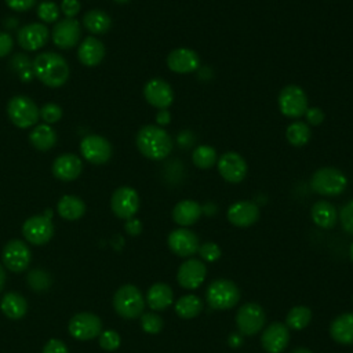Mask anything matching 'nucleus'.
Segmentation results:
<instances>
[{"label":"nucleus","instance_id":"nucleus-1","mask_svg":"<svg viewBox=\"0 0 353 353\" xmlns=\"http://www.w3.org/2000/svg\"><path fill=\"white\" fill-rule=\"evenodd\" d=\"M33 74L48 87H61L69 77V65L57 52H41L32 63Z\"/></svg>","mask_w":353,"mask_h":353},{"label":"nucleus","instance_id":"nucleus-2","mask_svg":"<svg viewBox=\"0 0 353 353\" xmlns=\"http://www.w3.org/2000/svg\"><path fill=\"white\" fill-rule=\"evenodd\" d=\"M138 150L150 160H163L172 150V139L159 125H143L137 134Z\"/></svg>","mask_w":353,"mask_h":353},{"label":"nucleus","instance_id":"nucleus-3","mask_svg":"<svg viewBox=\"0 0 353 353\" xmlns=\"http://www.w3.org/2000/svg\"><path fill=\"white\" fill-rule=\"evenodd\" d=\"M205 301L211 309L228 310L234 307L240 301V290L232 280L218 279L207 287Z\"/></svg>","mask_w":353,"mask_h":353},{"label":"nucleus","instance_id":"nucleus-4","mask_svg":"<svg viewBox=\"0 0 353 353\" xmlns=\"http://www.w3.org/2000/svg\"><path fill=\"white\" fill-rule=\"evenodd\" d=\"M113 307L123 319H137L143 313L145 299L138 287L134 284H124L113 295Z\"/></svg>","mask_w":353,"mask_h":353},{"label":"nucleus","instance_id":"nucleus-5","mask_svg":"<svg viewBox=\"0 0 353 353\" xmlns=\"http://www.w3.org/2000/svg\"><path fill=\"white\" fill-rule=\"evenodd\" d=\"M312 189L321 196H338L347 186L346 175L334 167H323L314 171L310 179Z\"/></svg>","mask_w":353,"mask_h":353},{"label":"nucleus","instance_id":"nucleus-6","mask_svg":"<svg viewBox=\"0 0 353 353\" xmlns=\"http://www.w3.org/2000/svg\"><path fill=\"white\" fill-rule=\"evenodd\" d=\"M7 113L10 120L19 128H29L37 123L40 117V112L36 103L25 97V95H15L8 101Z\"/></svg>","mask_w":353,"mask_h":353},{"label":"nucleus","instance_id":"nucleus-7","mask_svg":"<svg viewBox=\"0 0 353 353\" xmlns=\"http://www.w3.org/2000/svg\"><path fill=\"white\" fill-rule=\"evenodd\" d=\"M266 321V314L261 305L248 302L239 307L236 313V325L243 335L252 336L262 331Z\"/></svg>","mask_w":353,"mask_h":353},{"label":"nucleus","instance_id":"nucleus-8","mask_svg":"<svg viewBox=\"0 0 353 353\" xmlns=\"http://www.w3.org/2000/svg\"><path fill=\"white\" fill-rule=\"evenodd\" d=\"M279 108L285 117L298 119L307 110V97L299 85H285L279 94Z\"/></svg>","mask_w":353,"mask_h":353},{"label":"nucleus","instance_id":"nucleus-9","mask_svg":"<svg viewBox=\"0 0 353 353\" xmlns=\"http://www.w3.org/2000/svg\"><path fill=\"white\" fill-rule=\"evenodd\" d=\"M68 330L74 339L88 341L99 336V334L102 332V323L97 314L83 312L74 314L70 319Z\"/></svg>","mask_w":353,"mask_h":353},{"label":"nucleus","instance_id":"nucleus-10","mask_svg":"<svg viewBox=\"0 0 353 353\" xmlns=\"http://www.w3.org/2000/svg\"><path fill=\"white\" fill-rule=\"evenodd\" d=\"M110 207L117 218H134L139 208V196L135 189L130 186H121L113 192L110 199Z\"/></svg>","mask_w":353,"mask_h":353},{"label":"nucleus","instance_id":"nucleus-11","mask_svg":"<svg viewBox=\"0 0 353 353\" xmlns=\"http://www.w3.org/2000/svg\"><path fill=\"white\" fill-rule=\"evenodd\" d=\"M22 233L29 243L34 245H43L48 243L54 236V225L46 215H34L25 221Z\"/></svg>","mask_w":353,"mask_h":353},{"label":"nucleus","instance_id":"nucleus-12","mask_svg":"<svg viewBox=\"0 0 353 353\" xmlns=\"http://www.w3.org/2000/svg\"><path fill=\"white\" fill-rule=\"evenodd\" d=\"M30 250L22 240L8 241L1 252L3 263L7 269L15 273L25 270L30 263Z\"/></svg>","mask_w":353,"mask_h":353},{"label":"nucleus","instance_id":"nucleus-13","mask_svg":"<svg viewBox=\"0 0 353 353\" xmlns=\"http://www.w3.org/2000/svg\"><path fill=\"white\" fill-rule=\"evenodd\" d=\"M80 152L92 164H103L112 156L109 141L101 135H87L80 142Z\"/></svg>","mask_w":353,"mask_h":353},{"label":"nucleus","instance_id":"nucleus-14","mask_svg":"<svg viewBox=\"0 0 353 353\" xmlns=\"http://www.w3.org/2000/svg\"><path fill=\"white\" fill-rule=\"evenodd\" d=\"M167 243H168L170 250L175 255L182 256V258L194 255L200 247V241H199V237L196 236V233H193L192 230H189L186 228H178V229L172 230L168 234Z\"/></svg>","mask_w":353,"mask_h":353},{"label":"nucleus","instance_id":"nucleus-15","mask_svg":"<svg viewBox=\"0 0 353 353\" xmlns=\"http://www.w3.org/2000/svg\"><path fill=\"white\" fill-rule=\"evenodd\" d=\"M218 171L221 176L230 183L241 182L247 175V163L245 160L236 152L223 153L216 161Z\"/></svg>","mask_w":353,"mask_h":353},{"label":"nucleus","instance_id":"nucleus-16","mask_svg":"<svg viewBox=\"0 0 353 353\" xmlns=\"http://www.w3.org/2000/svg\"><path fill=\"white\" fill-rule=\"evenodd\" d=\"M205 274L207 268L204 262L196 258H189L178 268L176 280L182 288L196 290L204 283Z\"/></svg>","mask_w":353,"mask_h":353},{"label":"nucleus","instance_id":"nucleus-17","mask_svg":"<svg viewBox=\"0 0 353 353\" xmlns=\"http://www.w3.org/2000/svg\"><path fill=\"white\" fill-rule=\"evenodd\" d=\"M290 342V328L280 323H270L261 335V345L268 353H281Z\"/></svg>","mask_w":353,"mask_h":353},{"label":"nucleus","instance_id":"nucleus-18","mask_svg":"<svg viewBox=\"0 0 353 353\" xmlns=\"http://www.w3.org/2000/svg\"><path fill=\"white\" fill-rule=\"evenodd\" d=\"M145 99L157 109H167L174 101L171 85L163 79H152L143 87Z\"/></svg>","mask_w":353,"mask_h":353},{"label":"nucleus","instance_id":"nucleus-19","mask_svg":"<svg viewBox=\"0 0 353 353\" xmlns=\"http://www.w3.org/2000/svg\"><path fill=\"white\" fill-rule=\"evenodd\" d=\"M228 221L237 228H248L259 219V208L254 201L241 200L228 208Z\"/></svg>","mask_w":353,"mask_h":353},{"label":"nucleus","instance_id":"nucleus-20","mask_svg":"<svg viewBox=\"0 0 353 353\" xmlns=\"http://www.w3.org/2000/svg\"><path fill=\"white\" fill-rule=\"evenodd\" d=\"M51 37L57 47L72 48L80 39V25L74 18H65L52 28Z\"/></svg>","mask_w":353,"mask_h":353},{"label":"nucleus","instance_id":"nucleus-21","mask_svg":"<svg viewBox=\"0 0 353 353\" xmlns=\"http://www.w3.org/2000/svg\"><path fill=\"white\" fill-rule=\"evenodd\" d=\"M50 32L43 23H28L18 30V44L28 51L40 50L48 40Z\"/></svg>","mask_w":353,"mask_h":353},{"label":"nucleus","instance_id":"nucleus-22","mask_svg":"<svg viewBox=\"0 0 353 353\" xmlns=\"http://www.w3.org/2000/svg\"><path fill=\"white\" fill-rule=\"evenodd\" d=\"M168 68L175 73H192L200 65L199 55L190 48H175L167 57Z\"/></svg>","mask_w":353,"mask_h":353},{"label":"nucleus","instance_id":"nucleus-23","mask_svg":"<svg viewBox=\"0 0 353 353\" xmlns=\"http://www.w3.org/2000/svg\"><path fill=\"white\" fill-rule=\"evenodd\" d=\"M81 170H83L81 160L72 153L62 154L57 157L55 161L52 163V174L55 175V178L66 182L76 179L80 175Z\"/></svg>","mask_w":353,"mask_h":353},{"label":"nucleus","instance_id":"nucleus-24","mask_svg":"<svg viewBox=\"0 0 353 353\" xmlns=\"http://www.w3.org/2000/svg\"><path fill=\"white\" fill-rule=\"evenodd\" d=\"M203 214L201 205L194 200H182L172 210V219L181 228L190 226L199 221Z\"/></svg>","mask_w":353,"mask_h":353},{"label":"nucleus","instance_id":"nucleus-25","mask_svg":"<svg viewBox=\"0 0 353 353\" xmlns=\"http://www.w3.org/2000/svg\"><path fill=\"white\" fill-rule=\"evenodd\" d=\"M77 57L83 65L95 66L103 59L105 47H103L102 41H99L98 39H95L92 36H88L79 46Z\"/></svg>","mask_w":353,"mask_h":353},{"label":"nucleus","instance_id":"nucleus-26","mask_svg":"<svg viewBox=\"0 0 353 353\" xmlns=\"http://www.w3.org/2000/svg\"><path fill=\"white\" fill-rule=\"evenodd\" d=\"M331 338L341 345H353V313H342L330 324Z\"/></svg>","mask_w":353,"mask_h":353},{"label":"nucleus","instance_id":"nucleus-27","mask_svg":"<svg viewBox=\"0 0 353 353\" xmlns=\"http://www.w3.org/2000/svg\"><path fill=\"white\" fill-rule=\"evenodd\" d=\"M172 290L165 283H154L146 294V303L153 310H165L172 303Z\"/></svg>","mask_w":353,"mask_h":353},{"label":"nucleus","instance_id":"nucleus-28","mask_svg":"<svg viewBox=\"0 0 353 353\" xmlns=\"http://www.w3.org/2000/svg\"><path fill=\"white\" fill-rule=\"evenodd\" d=\"M310 215L312 221L321 229H332L338 219L336 208L325 200L314 203L310 210Z\"/></svg>","mask_w":353,"mask_h":353},{"label":"nucleus","instance_id":"nucleus-29","mask_svg":"<svg viewBox=\"0 0 353 353\" xmlns=\"http://www.w3.org/2000/svg\"><path fill=\"white\" fill-rule=\"evenodd\" d=\"M1 312L11 320H19L25 316L28 310V303L25 298L18 292H7L0 302Z\"/></svg>","mask_w":353,"mask_h":353},{"label":"nucleus","instance_id":"nucleus-30","mask_svg":"<svg viewBox=\"0 0 353 353\" xmlns=\"http://www.w3.org/2000/svg\"><path fill=\"white\" fill-rule=\"evenodd\" d=\"M58 214L66 219V221H76L79 218H81L85 212V204L81 199H79L77 196H72V194H66L63 196L57 205Z\"/></svg>","mask_w":353,"mask_h":353},{"label":"nucleus","instance_id":"nucleus-31","mask_svg":"<svg viewBox=\"0 0 353 353\" xmlns=\"http://www.w3.org/2000/svg\"><path fill=\"white\" fill-rule=\"evenodd\" d=\"M29 141L37 150H48L55 145L57 134L48 124H40L30 131Z\"/></svg>","mask_w":353,"mask_h":353},{"label":"nucleus","instance_id":"nucleus-32","mask_svg":"<svg viewBox=\"0 0 353 353\" xmlns=\"http://www.w3.org/2000/svg\"><path fill=\"white\" fill-rule=\"evenodd\" d=\"M83 23H84V28L87 30H90L91 33L102 34L110 29L112 21H110V17L105 11L91 10L84 14Z\"/></svg>","mask_w":353,"mask_h":353},{"label":"nucleus","instance_id":"nucleus-33","mask_svg":"<svg viewBox=\"0 0 353 353\" xmlns=\"http://www.w3.org/2000/svg\"><path fill=\"white\" fill-rule=\"evenodd\" d=\"M201 310H203V301L193 294L183 295L175 302V313L185 320L199 316Z\"/></svg>","mask_w":353,"mask_h":353},{"label":"nucleus","instance_id":"nucleus-34","mask_svg":"<svg viewBox=\"0 0 353 353\" xmlns=\"http://www.w3.org/2000/svg\"><path fill=\"white\" fill-rule=\"evenodd\" d=\"M310 320H312V310L305 305H298L288 310L285 316V325L290 330L299 331L307 327Z\"/></svg>","mask_w":353,"mask_h":353},{"label":"nucleus","instance_id":"nucleus-35","mask_svg":"<svg viewBox=\"0 0 353 353\" xmlns=\"http://www.w3.org/2000/svg\"><path fill=\"white\" fill-rule=\"evenodd\" d=\"M312 131L303 121H294L287 127L285 137L292 146H303L309 142Z\"/></svg>","mask_w":353,"mask_h":353},{"label":"nucleus","instance_id":"nucleus-36","mask_svg":"<svg viewBox=\"0 0 353 353\" xmlns=\"http://www.w3.org/2000/svg\"><path fill=\"white\" fill-rule=\"evenodd\" d=\"M192 160H193V164L201 170L211 168L218 161L216 152L210 145L197 146L192 153Z\"/></svg>","mask_w":353,"mask_h":353},{"label":"nucleus","instance_id":"nucleus-37","mask_svg":"<svg viewBox=\"0 0 353 353\" xmlns=\"http://www.w3.org/2000/svg\"><path fill=\"white\" fill-rule=\"evenodd\" d=\"M28 284L34 291H44L51 285V277L41 269H34L28 274Z\"/></svg>","mask_w":353,"mask_h":353},{"label":"nucleus","instance_id":"nucleus-38","mask_svg":"<svg viewBox=\"0 0 353 353\" xmlns=\"http://www.w3.org/2000/svg\"><path fill=\"white\" fill-rule=\"evenodd\" d=\"M11 66L15 69L17 73H19L21 79L25 81H29L33 76V70H32V63L30 59L26 55L22 54H17L12 61H11Z\"/></svg>","mask_w":353,"mask_h":353},{"label":"nucleus","instance_id":"nucleus-39","mask_svg":"<svg viewBox=\"0 0 353 353\" xmlns=\"http://www.w3.org/2000/svg\"><path fill=\"white\" fill-rule=\"evenodd\" d=\"M141 327L148 334H159L163 328V319L156 313L141 314Z\"/></svg>","mask_w":353,"mask_h":353},{"label":"nucleus","instance_id":"nucleus-40","mask_svg":"<svg viewBox=\"0 0 353 353\" xmlns=\"http://www.w3.org/2000/svg\"><path fill=\"white\" fill-rule=\"evenodd\" d=\"M120 335L114 330H106L99 334V346L108 352H113L120 346Z\"/></svg>","mask_w":353,"mask_h":353},{"label":"nucleus","instance_id":"nucleus-41","mask_svg":"<svg viewBox=\"0 0 353 353\" xmlns=\"http://www.w3.org/2000/svg\"><path fill=\"white\" fill-rule=\"evenodd\" d=\"M37 15H39V18L41 21H44L47 23H51V22H55L58 19L59 10H58L55 3H52V1H43L37 7Z\"/></svg>","mask_w":353,"mask_h":353},{"label":"nucleus","instance_id":"nucleus-42","mask_svg":"<svg viewBox=\"0 0 353 353\" xmlns=\"http://www.w3.org/2000/svg\"><path fill=\"white\" fill-rule=\"evenodd\" d=\"M197 252H199L200 258L204 259L205 262H215L221 258V254H222L219 245L212 241H205V243L200 244Z\"/></svg>","mask_w":353,"mask_h":353},{"label":"nucleus","instance_id":"nucleus-43","mask_svg":"<svg viewBox=\"0 0 353 353\" xmlns=\"http://www.w3.org/2000/svg\"><path fill=\"white\" fill-rule=\"evenodd\" d=\"M39 112H40V117L47 124H52L62 117V109L57 103H52V102L43 105V108Z\"/></svg>","mask_w":353,"mask_h":353},{"label":"nucleus","instance_id":"nucleus-44","mask_svg":"<svg viewBox=\"0 0 353 353\" xmlns=\"http://www.w3.org/2000/svg\"><path fill=\"white\" fill-rule=\"evenodd\" d=\"M339 221L345 232L353 234V200L347 201L339 212Z\"/></svg>","mask_w":353,"mask_h":353},{"label":"nucleus","instance_id":"nucleus-45","mask_svg":"<svg viewBox=\"0 0 353 353\" xmlns=\"http://www.w3.org/2000/svg\"><path fill=\"white\" fill-rule=\"evenodd\" d=\"M43 353H69L66 345L61 341V339H50L44 347H43Z\"/></svg>","mask_w":353,"mask_h":353},{"label":"nucleus","instance_id":"nucleus-46","mask_svg":"<svg viewBox=\"0 0 353 353\" xmlns=\"http://www.w3.org/2000/svg\"><path fill=\"white\" fill-rule=\"evenodd\" d=\"M61 10L66 18H73L80 10V3L77 0H62Z\"/></svg>","mask_w":353,"mask_h":353},{"label":"nucleus","instance_id":"nucleus-47","mask_svg":"<svg viewBox=\"0 0 353 353\" xmlns=\"http://www.w3.org/2000/svg\"><path fill=\"white\" fill-rule=\"evenodd\" d=\"M305 116L312 125H319L324 121V113L319 108H307V110L305 112Z\"/></svg>","mask_w":353,"mask_h":353},{"label":"nucleus","instance_id":"nucleus-48","mask_svg":"<svg viewBox=\"0 0 353 353\" xmlns=\"http://www.w3.org/2000/svg\"><path fill=\"white\" fill-rule=\"evenodd\" d=\"M7 6L14 11H28L36 3V0H6Z\"/></svg>","mask_w":353,"mask_h":353},{"label":"nucleus","instance_id":"nucleus-49","mask_svg":"<svg viewBox=\"0 0 353 353\" xmlns=\"http://www.w3.org/2000/svg\"><path fill=\"white\" fill-rule=\"evenodd\" d=\"M12 48V39L8 33L0 32V58L6 57Z\"/></svg>","mask_w":353,"mask_h":353},{"label":"nucleus","instance_id":"nucleus-50","mask_svg":"<svg viewBox=\"0 0 353 353\" xmlns=\"http://www.w3.org/2000/svg\"><path fill=\"white\" fill-rule=\"evenodd\" d=\"M124 229H125V232L128 234L137 236V234H139L142 232V223L137 218H130V219H127V222L124 225Z\"/></svg>","mask_w":353,"mask_h":353},{"label":"nucleus","instance_id":"nucleus-51","mask_svg":"<svg viewBox=\"0 0 353 353\" xmlns=\"http://www.w3.org/2000/svg\"><path fill=\"white\" fill-rule=\"evenodd\" d=\"M193 142H194V138L189 131H183L178 135V143L183 148H189Z\"/></svg>","mask_w":353,"mask_h":353},{"label":"nucleus","instance_id":"nucleus-52","mask_svg":"<svg viewBox=\"0 0 353 353\" xmlns=\"http://www.w3.org/2000/svg\"><path fill=\"white\" fill-rule=\"evenodd\" d=\"M156 121L159 125H167L171 121V114L167 109H160L156 117Z\"/></svg>","mask_w":353,"mask_h":353},{"label":"nucleus","instance_id":"nucleus-53","mask_svg":"<svg viewBox=\"0 0 353 353\" xmlns=\"http://www.w3.org/2000/svg\"><path fill=\"white\" fill-rule=\"evenodd\" d=\"M241 342H243V339H241V336L239 334L229 335V345L230 346H240Z\"/></svg>","mask_w":353,"mask_h":353},{"label":"nucleus","instance_id":"nucleus-54","mask_svg":"<svg viewBox=\"0 0 353 353\" xmlns=\"http://www.w3.org/2000/svg\"><path fill=\"white\" fill-rule=\"evenodd\" d=\"M4 283H6V272H4L3 266L0 265V291H1L3 287H4Z\"/></svg>","mask_w":353,"mask_h":353},{"label":"nucleus","instance_id":"nucleus-55","mask_svg":"<svg viewBox=\"0 0 353 353\" xmlns=\"http://www.w3.org/2000/svg\"><path fill=\"white\" fill-rule=\"evenodd\" d=\"M291 353H313V352L310 349H307V347H296Z\"/></svg>","mask_w":353,"mask_h":353},{"label":"nucleus","instance_id":"nucleus-56","mask_svg":"<svg viewBox=\"0 0 353 353\" xmlns=\"http://www.w3.org/2000/svg\"><path fill=\"white\" fill-rule=\"evenodd\" d=\"M349 255H350V259H352V262H353V241H352V244H350V247H349Z\"/></svg>","mask_w":353,"mask_h":353},{"label":"nucleus","instance_id":"nucleus-57","mask_svg":"<svg viewBox=\"0 0 353 353\" xmlns=\"http://www.w3.org/2000/svg\"><path fill=\"white\" fill-rule=\"evenodd\" d=\"M43 215H46L47 218H50V219H51V216H52V211H51V210H46V212H44Z\"/></svg>","mask_w":353,"mask_h":353},{"label":"nucleus","instance_id":"nucleus-58","mask_svg":"<svg viewBox=\"0 0 353 353\" xmlns=\"http://www.w3.org/2000/svg\"><path fill=\"white\" fill-rule=\"evenodd\" d=\"M114 1H117V3H125V1H128V0H114Z\"/></svg>","mask_w":353,"mask_h":353}]
</instances>
